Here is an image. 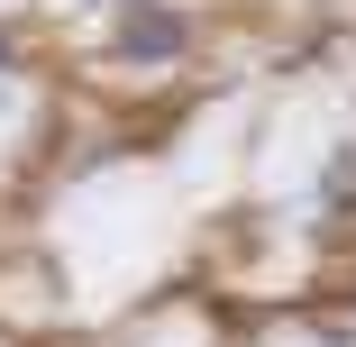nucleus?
Returning a JSON list of instances; mask_svg holds the SVG:
<instances>
[{
    "label": "nucleus",
    "instance_id": "f257e3e1",
    "mask_svg": "<svg viewBox=\"0 0 356 347\" xmlns=\"http://www.w3.org/2000/svg\"><path fill=\"white\" fill-rule=\"evenodd\" d=\"M119 55H128V64L183 55V10H128V19H119Z\"/></svg>",
    "mask_w": 356,
    "mask_h": 347
},
{
    "label": "nucleus",
    "instance_id": "f03ea898",
    "mask_svg": "<svg viewBox=\"0 0 356 347\" xmlns=\"http://www.w3.org/2000/svg\"><path fill=\"white\" fill-rule=\"evenodd\" d=\"M347 201H356V156L329 165V211H347Z\"/></svg>",
    "mask_w": 356,
    "mask_h": 347
},
{
    "label": "nucleus",
    "instance_id": "7ed1b4c3",
    "mask_svg": "<svg viewBox=\"0 0 356 347\" xmlns=\"http://www.w3.org/2000/svg\"><path fill=\"white\" fill-rule=\"evenodd\" d=\"M0 64H10V28H0Z\"/></svg>",
    "mask_w": 356,
    "mask_h": 347
}]
</instances>
